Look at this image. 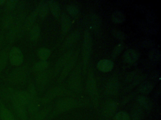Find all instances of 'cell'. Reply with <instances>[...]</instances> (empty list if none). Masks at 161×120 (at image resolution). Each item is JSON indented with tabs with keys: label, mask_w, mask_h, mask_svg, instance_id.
<instances>
[{
	"label": "cell",
	"mask_w": 161,
	"mask_h": 120,
	"mask_svg": "<svg viewBox=\"0 0 161 120\" xmlns=\"http://www.w3.org/2000/svg\"><path fill=\"white\" fill-rule=\"evenodd\" d=\"M6 1H5V0H0V6L5 4V3H6Z\"/></svg>",
	"instance_id": "cell-46"
},
{
	"label": "cell",
	"mask_w": 161,
	"mask_h": 120,
	"mask_svg": "<svg viewBox=\"0 0 161 120\" xmlns=\"http://www.w3.org/2000/svg\"><path fill=\"white\" fill-rule=\"evenodd\" d=\"M61 16V30L62 33L65 34L71 28L72 22L70 17L66 13H63Z\"/></svg>",
	"instance_id": "cell-24"
},
{
	"label": "cell",
	"mask_w": 161,
	"mask_h": 120,
	"mask_svg": "<svg viewBox=\"0 0 161 120\" xmlns=\"http://www.w3.org/2000/svg\"><path fill=\"white\" fill-rule=\"evenodd\" d=\"M81 100H78L71 97H65L59 99L53 108L47 120H51L61 113L70 110L80 108L83 106Z\"/></svg>",
	"instance_id": "cell-1"
},
{
	"label": "cell",
	"mask_w": 161,
	"mask_h": 120,
	"mask_svg": "<svg viewBox=\"0 0 161 120\" xmlns=\"http://www.w3.org/2000/svg\"><path fill=\"white\" fill-rule=\"evenodd\" d=\"M15 14L11 12H6L2 19V27L3 30H9L13 26L15 20Z\"/></svg>",
	"instance_id": "cell-18"
},
{
	"label": "cell",
	"mask_w": 161,
	"mask_h": 120,
	"mask_svg": "<svg viewBox=\"0 0 161 120\" xmlns=\"http://www.w3.org/2000/svg\"><path fill=\"white\" fill-rule=\"evenodd\" d=\"M27 91L31 95L32 99L38 97V92H37L35 85L33 83H31L29 84Z\"/></svg>",
	"instance_id": "cell-42"
},
{
	"label": "cell",
	"mask_w": 161,
	"mask_h": 120,
	"mask_svg": "<svg viewBox=\"0 0 161 120\" xmlns=\"http://www.w3.org/2000/svg\"><path fill=\"white\" fill-rule=\"evenodd\" d=\"M149 54V57L153 61H158L160 57V53L156 50L152 51Z\"/></svg>",
	"instance_id": "cell-44"
},
{
	"label": "cell",
	"mask_w": 161,
	"mask_h": 120,
	"mask_svg": "<svg viewBox=\"0 0 161 120\" xmlns=\"http://www.w3.org/2000/svg\"><path fill=\"white\" fill-rule=\"evenodd\" d=\"M66 9L69 14L74 18H78L80 16V8L76 5L69 4L67 6Z\"/></svg>",
	"instance_id": "cell-37"
},
{
	"label": "cell",
	"mask_w": 161,
	"mask_h": 120,
	"mask_svg": "<svg viewBox=\"0 0 161 120\" xmlns=\"http://www.w3.org/2000/svg\"><path fill=\"white\" fill-rule=\"evenodd\" d=\"M3 32V30L2 32L0 33V48L1 47L3 42L4 40V32Z\"/></svg>",
	"instance_id": "cell-45"
},
{
	"label": "cell",
	"mask_w": 161,
	"mask_h": 120,
	"mask_svg": "<svg viewBox=\"0 0 161 120\" xmlns=\"http://www.w3.org/2000/svg\"><path fill=\"white\" fill-rule=\"evenodd\" d=\"M86 87L94 107L95 108H97L99 105V96L97 82L94 76V71L92 68L89 69L87 74Z\"/></svg>",
	"instance_id": "cell-6"
},
{
	"label": "cell",
	"mask_w": 161,
	"mask_h": 120,
	"mask_svg": "<svg viewBox=\"0 0 161 120\" xmlns=\"http://www.w3.org/2000/svg\"><path fill=\"white\" fill-rule=\"evenodd\" d=\"M111 19L114 23L115 24H120L124 22L125 20L126 16L123 12L119 10H116L112 14Z\"/></svg>",
	"instance_id": "cell-34"
},
{
	"label": "cell",
	"mask_w": 161,
	"mask_h": 120,
	"mask_svg": "<svg viewBox=\"0 0 161 120\" xmlns=\"http://www.w3.org/2000/svg\"><path fill=\"white\" fill-rule=\"evenodd\" d=\"M114 120H130V117L127 112L120 111L114 115Z\"/></svg>",
	"instance_id": "cell-41"
},
{
	"label": "cell",
	"mask_w": 161,
	"mask_h": 120,
	"mask_svg": "<svg viewBox=\"0 0 161 120\" xmlns=\"http://www.w3.org/2000/svg\"><path fill=\"white\" fill-rule=\"evenodd\" d=\"M12 108L14 112L13 113L16 118L18 120H28L29 115L27 111V107L19 103L14 97H13L11 101Z\"/></svg>",
	"instance_id": "cell-11"
},
{
	"label": "cell",
	"mask_w": 161,
	"mask_h": 120,
	"mask_svg": "<svg viewBox=\"0 0 161 120\" xmlns=\"http://www.w3.org/2000/svg\"><path fill=\"white\" fill-rule=\"evenodd\" d=\"M49 10L54 18H58L61 16V9L59 3L54 0L47 1Z\"/></svg>",
	"instance_id": "cell-25"
},
{
	"label": "cell",
	"mask_w": 161,
	"mask_h": 120,
	"mask_svg": "<svg viewBox=\"0 0 161 120\" xmlns=\"http://www.w3.org/2000/svg\"><path fill=\"white\" fill-rule=\"evenodd\" d=\"M14 97L22 105L27 107L31 100L32 97L27 91L24 90H16Z\"/></svg>",
	"instance_id": "cell-17"
},
{
	"label": "cell",
	"mask_w": 161,
	"mask_h": 120,
	"mask_svg": "<svg viewBox=\"0 0 161 120\" xmlns=\"http://www.w3.org/2000/svg\"><path fill=\"white\" fill-rule=\"evenodd\" d=\"M75 96V95L70 90H68L64 86H56L51 88L42 98H40V101L42 106L45 107L56 98Z\"/></svg>",
	"instance_id": "cell-4"
},
{
	"label": "cell",
	"mask_w": 161,
	"mask_h": 120,
	"mask_svg": "<svg viewBox=\"0 0 161 120\" xmlns=\"http://www.w3.org/2000/svg\"><path fill=\"white\" fill-rule=\"evenodd\" d=\"M42 106H43L40 101V98L37 97L33 98L27 107L28 115L29 116L33 115L43 108Z\"/></svg>",
	"instance_id": "cell-21"
},
{
	"label": "cell",
	"mask_w": 161,
	"mask_h": 120,
	"mask_svg": "<svg viewBox=\"0 0 161 120\" xmlns=\"http://www.w3.org/2000/svg\"><path fill=\"white\" fill-rule=\"evenodd\" d=\"M92 38L90 31L86 29L84 32L82 48V72L85 75L87 72V67L89 63V60L92 53Z\"/></svg>",
	"instance_id": "cell-2"
},
{
	"label": "cell",
	"mask_w": 161,
	"mask_h": 120,
	"mask_svg": "<svg viewBox=\"0 0 161 120\" xmlns=\"http://www.w3.org/2000/svg\"><path fill=\"white\" fill-rule=\"evenodd\" d=\"M36 9L37 11V15L40 18H46L49 11L47 1H42L39 2Z\"/></svg>",
	"instance_id": "cell-26"
},
{
	"label": "cell",
	"mask_w": 161,
	"mask_h": 120,
	"mask_svg": "<svg viewBox=\"0 0 161 120\" xmlns=\"http://www.w3.org/2000/svg\"><path fill=\"white\" fill-rule=\"evenodd\" d=\"M153 84L149 81H144L139 86L138 90L141 93L144 95H147L152 91Z\"/></svg>",
	"instance_id": "cell-33"
},
{
	"label": "cell",
	"mask_w": 161,
	"mask_h": 120,
	"mask_svg": "<svg viewBox=\"0 0 161 120\" xmlns=\"http://www.w3.org/2000/svg\"><path fill=\"white\" fill-rule=\"evenodd\" d=\"M141 75H142V74L139 70L132 71L129 73L128 75H127L126 78H125V81H126V82H132L134 80L137 78Z\"/></svg>",
	"instance_id": "cell-39"
},
{
	"label": "cell",
	"mask_w": 161,
	"mask_h": 120,
	"mask_svg": "<svg viewBox=\"0 0 161 120\" xmlns=\"http://www.w3.org/2000/svg\"><path fill=\"white\" fill-rule=\"evenodd\" d=\"M15 91L16 90L12 87L3 88L0 92V96L1 97V98H0L2 100L10 102L14 95Z\"/></svg>",
	"instance_id": "cell-28"
},
{
	"label": "cell",
	"mask_w": 161,
	"mask_h": 120,
	"mask_svg": "<svg viewBox=\"0 0 161 120\" xmlns=\"http://www.w3.org/2000/svg\"><path fill=\"white\" fill-rule=\"evenodd\" d=\"M124 45L123 44H119L117 45L112 51L111 56L113 59H115L118 57L119 55L121 53L124 49Z\"/></svg>",
	"instance_id": "cell-40"
},
{
	"label": "cell",
	"mask_w": 161,
	"mask_h": 120,
	"mask_svg": "<svg viewBox=\"0 0 161 120\" xmlns=\"http://www.w3.org/2000/svg\"><path fill=\"white\" fill-rule=\"evenodd\" d=\"M112 33L115 38L119 40H123L125 38V35L121 31L116 29H114L112 31Z\"/></svg>",
	"instance_id": "cell-43"
},
{
	"label": "cell",
	"mask_w": 161,
	"mask_h": 120,
	"mask_svg": "<svg viewBox=\"0 0 161 120\" xmlns=\"http://www.w3.org/2000/svg\"><path fill=\"white\" fill-rule=\"evenodd\" d=\"M114 63L113 61L109 59H102L97 63V67L100 71L107 73L112 71L114 68Z\"/></svg>",
	"instance_id": "cell-23"
},
{
	"label": "cell",
	"mask_w": 161,
	"mask_h": 120,
	"mask_svg": "<svg viewBox=\"0 0 161 120\" xmlns=\"http://www.w3.org/2000/svg\"><path fill=\"white\" fill-rule=\"evenodd\" d=\"M26 17L27 14L25 11H22L16 16L14 24L8 30V32L6 34V41L9 44L14 43L16 38L22 32L23 23Z\"/></svg>",
	"instance_id": "cell-5"
},
{
	"label": "cell",
	"mask_w": 161,
	"mask_h": 120,
	"mask_svg": "<svg viewBox=\"0 0 161 120\" xmlns=\"http://www.w3.org/2000/svg\"><path fill=\"white\" fill-rule=\"evenodd\" d=\"M90 23L91 26L96 33H98L101 30L102 22L100 18L97 14L92 13L90 16Z\"/></svg>",
	"instance_id": "cell-27"
},
{
	"label": "cell",
	"mask_w": 161,
	"mask_h": 120,
	"mask_svg": "<svg viewBox=\"0 0 161 120\" xmlns=\"http://www.w3.org/2000/svg\"><path fill=\"white\" fill-rule=\"evenodd\" d=\"M8 59L11 64L15 66H19L24 61V56L19 48L14 47L9 50Z\"/></svg>",
	"instance_id": "cell-13"
},
{
	"label": "cell",
	"mask_w": 161,
	"mask_h": 120,
	"mask_svg": "<svg viewBox=\"0 0 161 120\" xmlns=\"http://www.w3.org/2000/svg\"><path fill=\"white\" fill-rule=\"evenodd\" d=\"M82 72V62H80L70 72L68 80V84L70 91L76 93H81L83 92Z\"/></svg>",
	"instance_id": "cell-3"
},
{
	"label": "cell",
	"mask_w": 161,
	"mask_h": 120,
	"mask_svg": "<svg viewBox=\"0 0 161 120\" xmlns=\"http://www.w3.org/2000/svg\"><path fill=\"white\" fill-rule=\"evenodd\" d=\"M16 120H18V119H16Z\"/></svg>",
	"instance_id": "cell-47"
},
{
	"label": "cell",
	"mask_w": 161,
	"mask_h": 120,
	"mask_svg": "<svg viewBox=\"0 0 161 120\" xmlns=\"http://www.w3.org/2000/svg\"><path fill=\"white\" fill-rule=\"evenodd\" d=\"M49 63L47 61H40L36 63L33 66L32 69L35 73H39L47 69Z\"/></svg>",
	"instance_id": "cell-32"
},
{
	"label": "cell",
	"mask_w": 161,
	"mask_h": 120,
	"mask_svg": "<svg viewBox=\"0 0 161 120\" xmlns=\"http://www.w3.org/2000/svg\"><path fill=\"white\" fill-rule=\"evenodd\" d=\"M19 1L18 0L6 1L5 3V10L7 12H11L15 9Z\"/></svg>",
	"instance_id": "cell-38"
},
{
	"label": "cell",
	"mask_w": 161,
	"mask_h": 120,
	"mask_svg": "<svg viewBox=\"0 0 161 120\" xmlns=\"http://www.w3.org/2000/svg\"><path fill=\"white\" fill-rule=\"evenodd\" d=\"M0 120H16L14 113L5 106L0 98Z\"/></svg>",
	"instance_id": "cell-20"
},
{
	"label": "cell",
	"mask_w": 161,
	"mask_h": 120,
	"mask_svg": "<svg viewBox=\"0 0 161 120\" xmlns=\"http://www.w3.org/2000/svg\"><path fill=\"white\" fill-rule=\"evenodd\" d=\"M123 58L124 62L127 63H134L138 60L139 53L136 50L129 49L124 52Z\"/></svg>",
	"instance_id": "cell-22"
},
{
	"label": "cell",
	"mask_w": 161,
	"mask_h": 120,
	"mask_svg": "<svg viewBox=\"0 0 161 120\" xmlns=\"http://www.w3.org/2000/svg\"><path fill=\"white\" fill-rule=\"evenodd\" d=\"M8 49L9 47H6L5 48L0 51V76L6 67L8 62L9 53Z\"/></svg>",
	"instance_id": "cell-29"
},
{
	"label": "cell",
	"mask_w": 161,
	"mask_h": 120,
	"mask_svg": "<svg viewBox=\"0 0 161 120\" xmlns=\"http://www.w3.org/2000/svg\"><path fill=\"white\" fill-rule=\"evenodd\" d=\"M119 86L118 79L114 77L109 79L107 82L105 86V92L108 95H115L119 91Z\"/></svg>",
	"instance_id": "cell-16"
},
{
	"label": "cell",
	"mask_w": 161,
	"mask_h": 120,
	"mask_svg": "<svg viewBox=\"0 0 161 120\" xmlns=\"http://www.w3.org/2000/svg\"><path fill=\"white\" fill-rule=\"evenodd\" d=\"M80 52V48H78L75 50L71 59L69 61L66 65L64 67V68L61 71L60 76L57 80V82L58 83H61L63 82H64L68 75L70 74V72L73 70L78 62Z\"/></svg>",
	"instance_id": "cell-9"
},
{
	"label": "cell",
	"mask_w": 161,
	"mask_h": 120,
	"mask_svg": "<svg viewBox=\"0 0 161 120\" xmlns=\"http://www.w3.org/2000/svg\"><path fill=\"white\" fill-rule=\"evenodd\" d=\"M118 109V104L114 100L106 101L102 108L101 112L102 120H110L115 114Z\"/></svg>",
	"instance_id": "cell-12"
},
{
	"label": "cell",
	"mask_w": 161,
	"mask_h": 120,
	"mask_svg": "<svg viewBox=\"0 0 161 120\" xmlns=\"http://www.w3.org/2000/svg\"><path fill=\"white\" fill-rule=\"evenodd\" d=\"M41 33V29L38 24H35V25L30 30V38L31 41H35L37 40L39 38Z\"/></svg>",
	"instance_id": "cell-35"
},
{
	"label": "cell",
	"mask_w": 161,
	"mask_h": 120,
	"mask_svg": "<svg viewBox=\"0 0 161 120\" xmlns=\"http://www.w3.org/2000/svg\"><path fill=\"white\" fill-rule=\"evenodd\" d=\"M53 108L52 105L45 106L33 115L29 116L28 120H47Z\"/></svg>",
	"instance_id": "cell-15"
},
{
	"label": "cell",
	"mask_w": 161,
	"mask_h": 120,
	"mask_svg": "<svg viewBox=\"0 0 161 120\" xmlns=\"http://www.w3.org/2000/svg\"><path fill=\"white\" fill-rule=\"evenodd\" d=\"M144 112L143 108L139 105L134 106L131 114V120H143Z\"/></svg>",
	"instance_id": "cell-31"
},
{
	"label": "cell",
	"mask_w": 161,
	"mask_h": 120,
	"mask_svg": "<svg viewBox=\"0 0 161 120\" xmlns=\"http://www.w3.org/2000/svg\"><path fill=\"white\" fill-rule=\"evenodd\" d=\"M37 56L41 61H47L51 54V51L46 48H40L37 50Z\"/></svg>",
	"instance_id": "cell-36"
},
{
	"label": "cell",
	"mask_w": 161,
	"mask_h": 120,
	"mask_svg": "<svg viewBox=\"0 0 161 120\" xmlns=\"http://www.w3.org/2000/svg\"><path fill=\"white\" fill-rule=\"evenodd\" d=\"M37 16L38 15H37V11L35 9L31 13H30L28 16H27L23 23L22 32H27L31 30V28L35 25Z\"/></svg>",
	"instance_id": "cell-19"
},
{
	"label": "cell",
	"mask_w": 161,
	"mask_h": 120,
	"mask_svg": "<svg viewBox=\"0 0 161 120\" xmlns=\"http://www.w3.org/2000/svg\"><path fill=\"white\" fill-rule=\"evenodd\" d=\"M28 74V67L21 66L13 70L8 77V81L14 84H19L26 80Z\"/></svg>",
	"instance_id": "cell-8"
},
{
	"label": "cell",
	"mask_w": 161,
	"mask_h": 120,
	"mask_svg": "<svg viewBox=\"0 0 161 120\" xmlns=\"http://www.w3.org/2000/svg\"><path fill=\"white\" fill-rule=\"evenodd\" d=\"M137 103L142 108L147 110L151 109L153 107V103L151 100L145 95H140L137 98Z\"/></svg>",
	"instance_id": "cell-30"
},
{
	"label": "cell",
	"mask_w": 161,
	"mask_h": 120,
	"mask_svg": "<svg viewBox=\"0 0 161 120\" xmlns=\"http://www.w3.org/2000/svg\"><path fill=\"white\" fill-rule=\"evenodd\" d=\"M76 50L74 48L70 49L63 54L55 63L54 68L53 69V78H56L62 71L64 67L68 62L69 61L73 56Z\"/></svg>",
	"instance_id": "cell-10"
},
{
	"label": "cell",
	"mask_w": 161,
	"mask_h": 120,
	"mask_svg": "<svg viewBox=\"0 0 161 120\" xmlns=\"http://www.w3.org/2000/svg\"><path fill=\"white\" fill-rule=\"evenodd\" d=\"M81 34L79 30L72 32L66 38L62 45L61 49L64 51L71 48L75 43H77L80 38Z\"/></svg>",
	"instance_id": "cell-14"
},
{
	"label": "cell",
	"mask_w": 161,
	"mask_h": 120,
	"mask_svg": "<svg viewBox=\"0 0 161 120\" xmlns=\"http://www.w3.org/2000/svg\"><path fill=\"white\" fill-rule=\"evenodd\" d=\"M52 78H53V76L51 69H47L37 73L36 77L35 86L38 93H41L45 91Z\"/></svg>",
	"instance_id": "cell-7"
}]
</instances>
